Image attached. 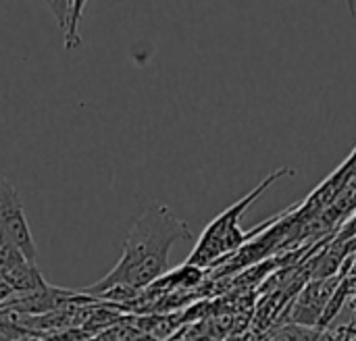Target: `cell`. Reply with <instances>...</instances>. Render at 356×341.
Here are the masks:
<instances>
[{
    "mask_svg": "<svg viewBox=\"0 0 356 341\" xmlns=\"http://www.w3.org/2000/svg\"><path fill=\"white\" fill-rule=\"evenodd\" d=\"M192 240V231L167 204L148 206L129 227L119 263L83 294L98 298L115 285L142 290L159 281L169 267V252L177 242Z\"/></svg>",
    "mask_w": 356,
    "mask_h": 341,
    "instance_id": "obj_1",
    "label": "cell"
},
{
    "mask_svg": "<svg viewBox=\"0 0 356 341\" xmlns=\"http://www.w3.org/2000/svg\"><path fill=\"white\" fill-rule=\"evenodd\" d=\"M296 171L294 169H288V167H282V169H277V171H273V173H269L250 194H246L244 198H240L236 204H232L227 210H223L219 217H215L211 223H209V227L202 231V235H200V240L196 242V246H194V250H192V254H190V258H188V263L186 265H192V267H198V269H202V267H215V265H221V260H223V256H227V254H234V252H238L244 244H248V240H252L257 233H263L267 227H269V223L273 221H267L265 225H261V227H254L252 231H244L242 227H240V221H242V217H244V213L275 183V181H280V179H284V177H288V175H294Z\"/></svg>",
    "mask_w": 356,
    "mask_h": 341,
    "instance_id": "obj_2",
    "label": "cell"
},
{
    "mask_svg": "<svg viewBox=\"0 0 356 341\" xmlns=\"http://www.w3.org/2000/svg\"><path fill=\"white\" fill-rule=\"evenodd\" d=\"M0 233L6 235L31 263H35L38 250L23 210L19 190L2 175H0Z\"/></svg>",
    "mask_w": 356,
    "mask_h": 341,
    "instance_id": "obj_3",
    "label": "cell"
},
{
    "mask_svg": "<svg viewBox=\"0 0 356 341\" xmlns=\"http://www.w3.org/2000/svg\"><path fill=\"white\" fill-rule=\"evenodd\" d=\"M0 275L15 290V294H31L44 290L48 283L31 263L6 235L0 233Z\"/></svg>",
    "mask_w": 356,
    "mask_h": 341,
    "instance_id": "obj_4",
    "label": "cell"
},
{
    "mask_svg": "<svg viewBox=\"0 0 356 341\" xmlns=\"http://www.w3.org/2000/svg\"><path fill=\"white\" fill-rule=\"evenodd\" d=\"M336 279L334 281H315L311 283L302 296L298 298L296 302V308L294 313L290 315V323H298V325H307V327H313V325H321V319L325 315V308L332 300V296L336 294Z\"/></svg>",
    "mask_w": 356,
    "mask_h": 341,
    "instance_id": "obj_5",
    "label": "cell"
},
{
    "mask_svg": "<svg viewBox=\"0 0 356 341\" xmlns=\"http://www.w3.org/2000/svg\"><path fill=\"white\" fill-rule=\"evenodd\" d=\"M323 329L298 325V323H286L267 333L265 341H323Z\"/></svg>",
    "mask_w": 356,
    "mask_h": 341,
    "instance_id": "obj_6",
    "label": "cell"
},
{
    "mask_svg": "<svg viewBox=\"0 0 356 341\" xmlns=\"http://www.w3.org/2000/svg\"><path fill=\"white\" fill-rule=\"evenodd\" d=\"M50 8V13L54 15L58 27L63 31H67L69 25V15H71V0H44Z\"/></svg>",
    "mask_w": 356,
    "mask_h": 341,
    "instance_id": "obj_7",
    "label": "cell"
},
{
    "mask_svg": "<svg viewBox=\"0 0 356 341\" xmlns=\"http://www.w3.org/2000/svg\"><path fill=\"white\" fill-rule=\"evenodd\" d=\"M355 244L356 248V213L353 215L350 221H346L344 229L340 231V238H338V244Z\"/></svg>",
    "mask_w": 356,
    "mask_h": 341,
    "instance_id": "obj_8",
    "label": "cell"
},
{
    "mask_svg": "<svg viewBox=\"0 0 356 341\" xmlns=\"http://www.w3.org/2000/svg\"><path fill=\"white\" fill-rule=\"evenodd\" d=\"M15 296V290L6 283V279L0 275V304H6Z\"/></svg>",
    "mask_w": 356,
    "mask_h": 341,
    "instance_id": "obj_9",
    "label": "cell"
},
{
    "mask_svg": "<svg viewBox=\"0 0 356 341\" xmlns=\"http://www.w3.org/2000/svg\"><path fill=\"white\" fill-rule=\"evenodd\" d=\"M346 4H348V10H350V15L355 17V15H356V0H346Z\"/></svg>",
    "mask_w": 356,
    "mask_h": 341,
    "instance_id": "obj_10",
    "label": "cell"
},
{
    "mask_svg": "<svg viewBox=\"0 0 356 341\" xmlns=\"http://www.w3.org/2000/svg\"><path fill=\"white\" fill-rule=\"evenodd\" d=\"M355 341H356V335H355Z\"/></svg>",
    "mask_w": 356,
    "mask_h": 341,
    "instance_id": "obj_11",
    "label": "cell"
},
{
    "mask_svg": "<svg viewBox=\"0 0 356 341\" xmlns=\"http://www.w3.org/2000/svg\"><path fill=\"white\" fill-rule=\"evenodd\" d=\"M353 341H355V340H353Z\"/></svg>",
    "mask_w": 356,
    "mask_h": 341,
    "instance_id": "obj_12",
    "label": "cell"
}]
</instances>
